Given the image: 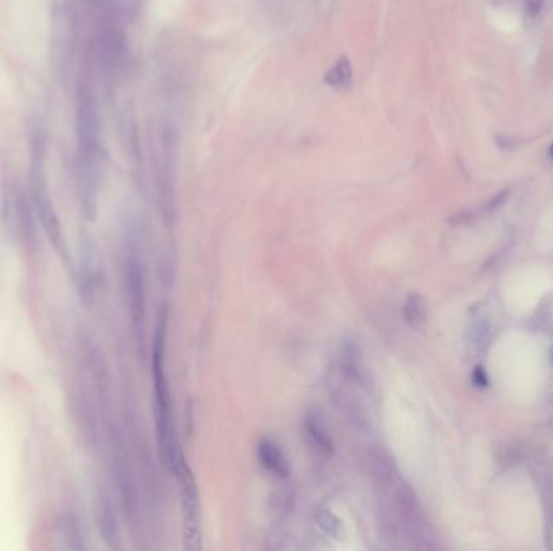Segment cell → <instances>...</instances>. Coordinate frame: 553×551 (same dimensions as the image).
I'll list each match as a JSON object with an SVG mask.
<instances>
[{
    "mask_svg": "<svg viewBox=\"0 0 553 551\" xmlns=\"http://www.w3.org/2000/svg\"><path fill=\"white\" fill-rule=\"evenodd\" d=\"M473 378H474L476 385H480V387H487V383H489V378H487L485 370L482 369V367H476Z\"/></svg>",
    "mask_w": 553,
    "mask_h": 551,
    "instance_id": "obj_11",
    "label": "cell"
},
{
    "mask_svg": "<svg viewBox=\"0 0 553 551\" xmlns=\"http://www.w3.org/2000/svg\"><path fill=\"white\" fill-rule=\"evenodd\" d=\"M123 274L133 328L138 333L139 341H143L146 330V267L136 245L127 247L123 257Z\"/></svg>",
    "mask_w": 553,
    "mask_h": 551,
    "instance_id": "obj_2",
    "label": "cell"
},
{
    "mask_svg": "<svg viewBox=\"0 0 553 551\" xmlns=\"http://www.w3.org/2000/svg\"><path fill=\"white\" fill-rule=\"evenodd\" d=\"M403 316L411 328L419 330L426 322V302L419 294H411L404 301Z\"/></svg>",
    "mask_w": 553,
    "mask_h": 551,
    "instance_id": "obj_8",
    "label": "cell"
},
{
    "mask_svg": "<svg viewBox=\"0 0 553 551\" xmlns=\"http://www.w3.org/2000/svg\"><path fill=\"white\" fill-rule=\"evenodd\" d=\"M175 476L180 482L181 508L185 523V547L188 550L201 548V529H199V495L190 466L185 458L175 466Z\"/></svg>",
    "mask_w": 553,
    "mask_h": 551,
    "instance_id": "obj_3",
    "label": "cell"
},
{
    "mask_svg": "<svg viewBox=\"0 0 553 551\" xmlns=\"http://www.w3.org/2000/svg\"><path fill=\"white\" fill-rule=\"evenodd\" d=\"M550 359H552V364H553V348H552V353H550Z\"/></svg>",
    "mask_w": 553,
    "mask_h": 551,
    "instance_id": "obj_12",
    "label": "cell"
},
{
    "mask_svg": "<svg viewBox=\"0 0 553 551\" xmlns=\"http://www.w3.org/2000/svg\"><path fill=\"white\" fill-rule=\"evenodd\" d=\"M326 82L337 91H346L353 85V67L348 58H340L326 75Z\"/></svg>",
    "mask_w": 553,
    "mask_h": 551,
    "instance_id": "obj_6",
    "label": "cell"
},
{
    "mask_svg": "<svg viewBox=\"0 0 553 551\" xmlns=\"http://www.w3.org/2000/svg\"><path fill=\"white\" fill-rule=\"evenodd\" d=\"M157 330L152 343V382H154V401H156V419H157V434L162 446L163 459L170 469H175L183 458L178 449L175 437L173 422V407L172 396L166 375V316L159 317Z\"/></svg>",
    "mask_w": 553,
    "mask_h": 551,
    "instance_id": "obj_1",
    "label": "cell"
},
{
    "mask_svg": "<svg viewBox=\"0 0 553 551\" xmlns=\"http://www.w3.org/2000/svg\"><path fill=\"white\" fill-rule=\"evenodd\" d=\"M99 514H101V530L105 535V540H117V537H119V527H117L115 515L112 513V506L107 501V498H102L101 500Z\"/></svg>",
    "mask_w": 553,
    "mask_h": 551,
    "instance_id": "obj_9",
    "label": "cell"
},
{
    "mask_svg": "<svg viewBox=\"0 0 553 551\" xmlns=\"http://www.w3.org/2000/svg\"><path fill=\"white\" fill-rule=\"evenodd\" d=\"M303 427H304V434L308 442L311 443L317 453L321 456H326V458H331L333 454V443L331 434H328L326 424L321 419V416L317 412H308L304 416L303 420Z\"/></svg>",
    "mask_w": 553,
    "mask_h": 551,
    "instance_id": "obj_5",
    "label": "cell"
},
{
    "mask_svg": "<svg viewBox=\"0 0 553 551\" xmlns=\"http://www.w3.org/2000/svg\"><path fill=\"white\" fill-rule=\"evenodd\" d=\"M314 520L323 535L331 537L333 540H340L341 532H343V523L333 511L328 508H319L314 514Z\"/></svg>",
    "mask_w": 553,
    "mask_h": 551,
    "instance_id": "obj_7",
    "label": "cell"
},
{
    "mask_svg": "<svg viewBox=\"0 0 553 551\" xmlns=\"http://www.w3.org/2000/svg\"><path fill=\"white\" fill-rule=\"evenodd\" d=\"M257 458L270 476L285 478L290 474V464L281 448L270 438H262L257 444Z\"/></svg>",
    "mask_w": 553,
    "mask_h": 551,
    "instance_id": "obj_4",
    "label": "cell"
},
{
    "mask_svg": "<svg viewBox=\"0 0 553 551\" xmlns=\"http://www.w3.org/2000/svg\"><path fill=\"white\" fill-rule=\"evenodd\" d=\"M525 4H526L527 14H531L532 16L539 15L540 10L544 7V0H525Z\"/></svg>",
    "mask_w": 553,
    "mask_h": 551,
    "instance_id": "obj_10",
    "label": "cell"
},
{
    "mask_svg": "<svg viewBox=\"0 0 553 551\" xmlns=\"http://www.w3.org/2000/svg\"><path fill=\"white\" fill-rule=\"evenodd\" d=\"M550 156H552V157H553V144H552V146H550Z\"/></svg>",
    "mask_w": 553,
    "mask_h": 551,
    "instance_id": "obj_13",
    "label": "cell"
}]
</instances>
